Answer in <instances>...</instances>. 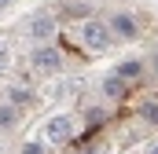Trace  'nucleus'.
<instances>
[{
	"instance_id": "2",
	"label": "nucleus",
	"mask_w": 158,
	"mask_h": 154,
	"mask_svg": "<svg viewBox=\"0 0 158 154\" xmlns=\"http://www.w3.org/2000/svg\"><path fill=\"white\" fill-rule=\"evenodd\" d=\"M30 63H33V70H40V74H55V70H63V51L52 48V44H37L33 55H30Z\"/></svg>"
},
{
	"instance_id": "16",
	"label": "nucleus",
	"mask_w": 158,
	"mask_h": 154,
	"mask_svg": "<svg viewBox=\"0 0 158 154\" xmlns=\"http://www.w3.org/2000/svg\"><path fill=\"white\" fill-rule=\"evenodd\" d=\"M147 154H158V147H151V151H147Z\"/></svg>"
},
{
	"instance_id": "13",
	"label": "nucleus",
	"mask_w": 158,
	"mask_h": 154,
	"mask_svg": "<svg viewBox=\"0 0 158 154\" xmlns=\"http://www.w3.org/2000/svg\"><path fill=\"white\" fill-rule=\"evenodd\" d=\"M103 117H107V110H96V107L88 110V121H103Z\"/></svg>"
},
{
	"instance_id": "11",
	"label": "nucleus",
	"mask_w": 158,
	"mask_h": 154,
	"mask_svg": "<svg viewBox=\"0 0 158 154\" xmlns=\"http://www.w3.org/2000/svg\"><path fill=\"white\" fill-rule=\"evenodd\" d=\"M66 15H74V18H92L88 4H70V7H66Z\"/></svg>"
},
{
	"instance_id": "9",
	"label": "nucleus",
	"mask_w": 158,
	"mask_h": 154,
	"mask_svg": "<svg viewBox=\"0 0 158 154\" xmlns=\"http://www.w3.org/2000/svg\"><path fill=\"white\" fill-rule=\"evenodd\" d=\"M15 121H19V107H11L7 99L0 103V128H15Z\"/></svg>"
},
{
	"instance_id": "14",
	"label": "nucleus",
	"mask_w": 158,
	"mask_h": 154,
	"mask_svg": "<svg viewBox=\"0 0 158 154\" xmlns=\"http://www.w3.org/2000/svg\"><path fill=\"white\" fill-rule=\"evenodd\" d=\"M7 66H11V59H7V51H4V48H0V74H4V70H7Z\"/></svg>"
},
{
	"instance_id": "6",
	"label": "nucleus",
	"mask_w": 158,
	"mask_h": 154,
	"mask_svg": "<svg viewBox=\"0 0 158 154\" xmlns=\"http://www.w3.org/2000/svg\"><path fill=\"white\" fill-rule=\"evenodd\" d=\"M110 33H114V37H136V18L125 15V11H118V15L110 18Z\"/></svg>"
},
{
	"instance_id": "5",
	"label": "nucleus",
	"mask_w": 158,
	"mask_h": 154,
	"mask_svg": "<svg viewBox=\"0 0 158 154\" xmlns=\"http://www.w3.org/2000/svg\"><path fill=\"white\" fill-rule=\"evenodd\" d=\"M99 92H103L110 103H118V99H125V95H129V84H125L118 74H107V77H103V84H99Z\"/></svg>"
},
{
	"instance_id": "12",
	"label": "nucleus",
	"mask_w": 158,
	"mask_h": 154,
	"mask_svg": "<svg viewBox=\"0 0 158 154\" xmlns=\"http://www.w3.org/2000/svg\"><path fill=\"white\" fill-rule=\"evenodd\" d=\"M22 154H48V151H44V143H37V140H30V143L22 147Z\"/></svg>"
},
{
	"instance_id": "17",
	"label": "nucleus",
	"mask_w": 158,
	"mask_h": 154,
	"mask_svg": "<svg viewBox=\"0 0 158 154\" xmlns=\"http://www.w3.org/2000/svg\"><path fill=\"white\" fill-rule=\"evenodd\" d=\"M155 66H158V51H155Z\"/></svg>"
},
{
	"instance_id": "3",
	"label": "nucleus",
	"mask_w": 158,
	"mask_h": 154,
	"mask_svg": "<svg viewBox=\"0 0 158 154\" xmlns=\"http://www.w3.org/2000/svg\"><path fill=\"white\" fill-rule=\"evenodd\" d=\"M70 136H74V117L70 114L48 117V125H44V140L48 143H70Z\"/></svg>"
},
{
	"instance_id": "10",
	"label": "nucleus",
	"mask_w": 158,
	"mask_h": 154,
	"mask_svg": "<svg viewBox=\"0 0 158 154\" xmlns=\"http://www.w3.org/2000/svg\"><path fill=\"white\" fill-rule=\"evenodd\" d=\"M140 117H143L147 125H158V99H147V103L140 107Z\"/></svg>"
},
{
	"instance_id": "1",
	"label": "nucleus",
	"mask_w": 158,
	"mask_h": 154,
	"mask_svg": "<svg viewBox=\"0 0 158 154\" xmlns=\"http://www.w3.org/2000/svg\"><path fill=\"white\" fill-rule=\"evenodd\" d=\"M81 40H85V48H92V51H103V48H110V22H103V18H88L85 22V30H81Z\"/></svg>"
},
{
	"instance_id": "7",
	"label": "nucleus",
	"mask_w": 158,
	"mask_h": 154,
	"mask_svg": "<svg viewBox=\"0 0 158 154\" xmlns=\"http://www.w3.org/2000/svg\"><path fill=\"white\" fill-rule=\"evenodd\" d=\"M114 74H118L125 84H132V81H140V74H143V63H140V59H121Z\"/></svg>"
},
{
	"instance_id": "8",
	"label": "nucleus",
	"mask_w": 158,
	"mask_h": 154,
	"mask_svg": "<svg viewBox=\"0 0 158 154\" xmlns=\"http://www.w3.org/2000/svg\"><path fill=\"white\" fill-rule=\"evenodd\" d=\"M4 95H7V103H11V107H30V103L37 99V95H33V92H30L26 84H11V88H7Z\"/></svg>"
},
{
	"instance_id": "15",
	"label": "nucleus",
	"mask_w": 158,
	"mask_h": 154,
	"mask_svg": "<svg viewBox=\"0 0 158 154\" xmlns=\"http://www.w3.org/2000/svg\"><path fill=\"white\" fill-rule=\"evenodd\" d=\"M4 7H11V0H0V11H4Z\"/></svg>"
},
{
	"instance_id": "4",
	"label": "nucleus",
	"mask_w": 158,
	"mask_h": 154,
	"mask_svg": "<svg viewBox=\"0 0 158 154\" xmlns=\"http://www.w3.org/2000/svg\"><path fill=\"white\" fill-rule=\"evenodd\" d=\"M30 33L37 37V44H48V40L55 37V15L37 11V15H33V22H30Z\"/></svg>"
}]
</instances>
